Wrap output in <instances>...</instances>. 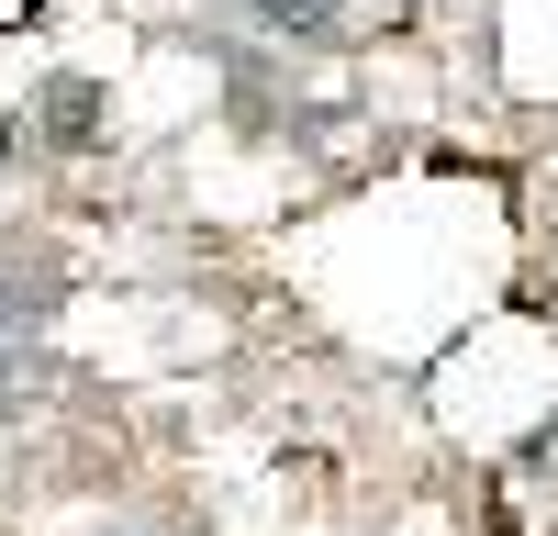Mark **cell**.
Wrapping results in <instances>:
<instances>
[{"label": "cell", "mask_w": 558, "mask_h": 536, "mask_svg": "<svg viewBox=\"0 0 558 536\" xmlns=\"http://www.w3.org/2000/svg\"><path fill=\"white\" fill-rule=\"evenodd\" d=\"M57 302H68V280H57V268H0V336H34Z\"/></svg>", "instance_id": "obj_1"}, {"label": "cell", "mask_w": 558, "mask_h": 536, "mask_svg": "<svg viewBox=\"0 0 558 536\" xmlns=\"http://www.w3.org/2000/svg\"><path fill=\"white\" fill-rule=\"evenodd\" d=\"M45 391H57V357H45L34 336H12V346H0V414H34Z\"/></svg>", "instance_id": "obj_2"}, {"label": "cell", "mask_w": 558, "mask_h": 536, "mask_svg": "<svg viewBox=\"0 0 558 536\" xmlns=\"http://www.w3.org/2000/svg\"><path fill=\"white\" fill-rule=\"evenodd\" d=\"M34 123L57 134V146H89V134H101V89H89V78H45V112Z\"/></svg>", "instance_id": "obj_3"}, {"label": "cell", "mask_w": 558, "mask_h": 536, "mask_svg": "<svg viewBox=\"0 0 558 536\" xmlns=\"http://www.w3.org/2000/svg\"><path fill=\"white\" fill-rule=\"evenodd\" d=\"M235 12L257 34H279V45H324V34H336V0H235Z\"/></svg>", "instance_id": "obj_4"}, {"label": "cell", "mask_w": 558, "mask_h": 536, "mask_svg": "<svg viewBox=\"0 0 558 536\" xmlns=\"http://www.w3.org/2000/svg\"><path fill=\"white\" fill-rule=\"evenodd\" d=\"M525 470H536V480H558V425H536V436H525Z\"/></svg>", "instance_id": "obj_5"}]
</instances>
